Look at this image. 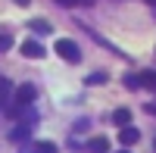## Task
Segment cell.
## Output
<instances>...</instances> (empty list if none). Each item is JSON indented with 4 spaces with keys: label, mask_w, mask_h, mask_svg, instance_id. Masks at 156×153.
Returning a JSON list of instances; mask_svg holds the SVG:
<instances>
[{
    "label": "cell",
    "mask_w": 156,
    "mask_h": 153,
    "mask_svg": "<svg viewBox=\"0 0 156 153\" xmlns=\"http://www.w3.org/2000/svg\"><path fill=\"white\" fill-rule=\"evenodd\" d=\"M53 50H56V56H62L66 62H78V59H81V50H78V44L69 41V37H59Z\"/></svg>",
    "instance_id": "cell-1"
},
{
    "label": "cell",
    "mask_w": 156,
    "mask_h": 153,
    "mask_svg": "<svg viewBox=\"0 0 156 153\" xmlns=\"http://www.w3.org/2000/svg\"><path fill=\"white\" fill-rule=\"evenodd\" d=\"M22 53L28 56V59H44L47 50H44V44H37V41H25L22 44Z\"/></svg>",
    "instance_id": "cell-2"
},
{
    "label": "cell",
    "mask_w": 156,
    "mask_h": 153,
    "mask_svg": "<svg viewBox=\"0 0 156 153\" xmlns=\"http://www.w3.org/2000/svg\"><path fill=\"white\" fill-rule=\"evenodd\" d=\"M112 125H119V128H128V125H131V109H115L112 112Z\"/></svg>",
    "instance_id": "cell-3"
},
{
    "label": "cell",
    "mask_w": 156,
    "mask_h": 153,
    "mask_svg": "<svg viewBox=\"0 0 156 153\" xmlns=\"http://www.w3.org/2000/svg\"><path fill=\"white\" fill-rule=\"evenodd\" d=\"M9 97H12V81H6V78H0V109H6V103H9Z\"/></svg>",
    "instance_id": "cell-4"
},
{
    "label": "cell",
    "mask_w": 156,
    "mask_h": 153,
    "mask_svg": "<svg viewBox=\"0 0 156 153\" xmlns=\"http://www.w3.org/2000/svg\"><path fill=\"white\" fill-rule=\"evenodd\" d=\"M137 137H140V134H137V128H131V125H128V128H122V131H119V141H122L125 147L137 144Z\"/></svg>",
    "instance_id": "cell-5"
},
{
    "label": "cell",
    "mask_w": 156,
    "mask_h": 153,
    "mask_svg": "<svg viewBox=\"0 0 156 153\" xmlns=\"http://www.w3.org/2000/svg\"><path fill=\"white\" fill-rule=\"evenodd\" d=\"M28 134H31V125H19V128H12L9 141H16V144H25V141H28Z\"/></svg>",
    "instance_id": "cell-6"
},
{
    "label": "cell",
    "mask_w": 156,
    "mask_h": 153,
    "mask_svg": "<svg viewBox=\"0 0 156 153\" xmlns=\"http://www.w3.org/2000/svg\"><path fill=\"white\" fill-rule=\"evenodd\" d=\"M87 150L90 153H109V141H106V137H90Z\"/></svg>",
    "instance_id": "cell-7"
},
{
    "label": "cell",
    "mask_w": 156,
    "mask_h": 153,
    "mask_svg": "<svg viewBox=\"0 0 156 153\" xmlns=\"http://www.w3.org/2000/svg\"><path fill=\"white\" fill-rule=\"evenodd\" d=\"M28 153H56V144H50V141H37L34 147H28Z\"/></svg>",
    "instance_id": "cell-8"
},
{
    "label": "cell",
    "mask_w": 156,
    "mask_h": 153,
    "mask_svg": "<svg viewBox=\"0 0 156 153\" xmlns=\"http://www.w3.org/2000/svg\"><path fill=\"white\" fill-rule=\"evenodd\" d=\"M125 87H128V91H137V87H144V84H140V75H134V72H125Z\"/></svg>",
    "instance_id": "cell-9"
},
{
    "label": "cell",
    "mask_w": 156,
    "mask_h": 153,
    "mask_svg": "<svg viewBox=\"0 0 156 153\" xmlns=\"http://www.w3.org/2000/svg\"><path fill=\"white\" fill-rule=\"evenodd\" d=\"M140 84H144V87H150V91H156V72H153V69L140 72Z\"/></svg>",
    "instance_id": "cell-10"
},
{
    "label": "cell",
    "mask_w": 156,
    "mask_h": 153,
    "mask_svg": "<svg viewBox=\"0 0 156 153\" xmlns=\"http://www.w3.org/2000/svg\"><path fill=\"white\" fill-rule=\"evenodd\" d=\"M28 28H31V31H44V34H47V31H50V22H47V19H28Z\"/></svg>",
    "instance_id": "cell-11"
},
{
    "label": "cell",
    "mask_w": 156,
    "mask_h": 153,
    "mask_svg": "<svg viewBox=\"0 0 156 153\" xmlns=\"http://www.w3.org/2000/svg\"><path fill=\"white\" fill-rule=\"evenodd\" d=\"M103 81H106V72H94L84 78V84H103Z\"/></svg>",
    "instance_id": "cell-12"
},
{
    "label": "cell",
    "mask_w": 156,
    "mask_h": 153,
    "mask_svg": "<svg viewBox=\"0 0 156 153\" xmlns=\"http://www.w3.org/2000/svg\"><path fill=\"white\" fill-rule=\"evenodd\" d=\"M9 47H12V34H0V53L9 50Z\"/></svg>",
    "instance_id": "cell-13"
},
{
    "label": "cell",
    "mask_w": 156,
    "mask_h": 153,
    "mask_svg": "<svg viewBox=\"0 0 156 153\" xmlns=\"http://www.w3.org/2000/svg\"><path fill=\"white\" fill-rule=\"evenodd\" d=\"M144 109H147V112H150V116H156V100H150V103H147V106H144Z\"/></svg>",
    "instance_id": "cell-14"
},
{
    "label": "cell",
    "mask_w": 156,
    "mask_h": 153,
    "mask_svg": "<svg viewBox=\"0 0 156 153\" xmlns=\"http://www.w3.org/2000/svg\"><path fill=\"white\" fill-rule=\"evenodd\" d=\"M56 3H62V6H75V3H81V0H56Z\"/></svg>",
    "instance_id": "cell-15"
},
{
    "label": "cell",
    "mask_w": 156,
    "mask_h": 153,
    "mask_svg": "<svg viewBox=\"0 0 156 153\" xmlns=\"http://www.w3.org/2000/svg\"><path fill=\"white\" fill-rule=\"evenodd\" d=\"M144 3H147V6H156V0H144Z\"/></svg>",
    "instance_id": "cell-16"
},
{
    "label": "cell",
    "mask_w": 156,
    "mask_h": 153,
    "mask_svg": "<svg viewBox=\"0 0 156 153\" xmlns=\"http://www.w3.org/2000/svg\"><path fill=\"white\" fill-rule=\"evenodd\" d=\"M16 3H22V6H25V3H28V0H16Z\"/></svg>",
    "instance_id": "cell-17"
},
{
    "label": "cell",
    "mask_w": 156,
    "mask_h": 153,
    "mask_svg": "<svg viewBox=\"0 0 156 153\" xmlns=\"http://www.w3.org/2000/svg\"><path fill=\"white\" fill-rule=\"evenodd\" d=\"M119 153H128V150H119Z\"/></svg>",
    "instance_id": "cell-18"
}]
</instances>
